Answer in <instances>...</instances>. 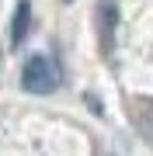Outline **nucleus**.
I'll list each match as a JSON object with an SVG mask.
<instances>
[{
  "mask_svg": "<svg viewBox=\"0 0 153 156\" xmlns=\"http://www.w3.org/2000/svg\"><path fill=\"white\" fill-rule=\"evenodd\" d=\"M21 87L28 94H49L56 87V66L46 59V56H31L21 69Z\"/></svg>",
  "mask_w": 153,
  "mask_h": 156,
  "instance_id": "nucleus-1",
  "label": "nucleus"
},
{
  "mask_svg": "<svg viewBox=\"0 0 153 156\" xmlns=\"http://www.w3.org/2000/svg\"><path fill=\"white\" fill-rule=\"evenodd\" d=\"M28 28H31V4H28V0H21L17 11H14V24H11V45H14V49L24 42Z\"/></svg>",
  "mask_w": 153,
  "mask_h": 156,
  "instance_id": "nucleus-2",
  "label": "nucleus"
}]
</instances>
